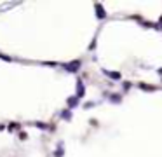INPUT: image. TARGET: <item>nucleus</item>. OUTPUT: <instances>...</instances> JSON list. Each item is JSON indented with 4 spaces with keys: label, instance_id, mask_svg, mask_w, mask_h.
Listing matches in <instances>:
<instances>
[{
    "label": "nucleus",
    "instance_id": "obj_1",
    "mask_svg": "<svg viewBox=\"0 0 162 157\" xmlns=\"http://www.w3.org/2000/svg\"><path fill=\"white\" fill-rule=\"evenodd\" d=\"M65 68H66L68 72H77V70L80 68V61L77 59V61H72V63H66V65H65Z\"/></svg>",
    "mask_w": 162,
    "mask_h": 157
},
{
    "label": "nucleus",
    "instance_id": "obj_2",
    "mask_svg": "<svg viewBox=\"0 0 162 157\" xmlns=\"http://www.w3.org/2000/svg\"><path fill=\"white\" fill-rule=\"evenodd\" d=\"M103 73L108 75V77H112L113 80H119V79H120V73H119V72H108V70H103Z\"/></svg>",
    "mask_w": 162,
    "mask_h": 157
},
{
    "label": "nucleus",
    "instance_id": "obj_3",
    "mask_svg": "<svg viewBox=\"0 0 162 157\" xmlns=\"http://www.w3.org/2000/svg\"><path fill=\"white\" fill-rule=\"evenodd\" d=\"M96 12H98V17H99V19H103V17H105V10L101 9V5H99V3H96Z\"/></svg>",
    "mask_w": 162,
    "mask_h": 157
},
{
    "label": "nucleus",
    "instance_id": "obj_4",
    "mask_svg": "<svg viewBox=\"0 0 162 157\" xmlns=\"http://www.w3.org/2000/svg\"><path fill=\"white\" fill-rule=\"evenodd\" d=\"M77 86H79V93H77V98H82V96H84V93H86V89H84V86H82V82H80V80H79V84H77Z\"/></svg>",
    "mask_w": 162,
    "mask_h": 157
},
{
    "label": "nucleus",
    "instance_id": "obj_5",
    "mask_svg": "<svg viewBox=\"0 0 162 157\" xmlns=\"http://www.w3.org/2000/svg\"><path fill=\"white\" fill-rule=\"evenodd\" d=\"M141 89H147V91H155V86H148V84H140Z\"/></svg>",
    "mask_w": 162,
    "mask_h": 157
},
{
    "label": "nucleus",
    "instance_id": "obj_6",
    "mask_svg": "<svg viewBox=\"0 0 162 157\" xmlns=\"http://www.w3.org/2000/svg\"><path fill=\"white\" fill-rule=\"evenodd\" d=\"M77 103H79V100H77V98H70V100H68L70 108H73V105H77Z\"/></svg>",
    "mask_w": 162,
    "mask_h": 157
},
{
    "label": "nucleus",
    "instance_id": "obj_7",
    "mask_svg": "<svg viewBox=\"0 0 162 157\" xmlns=\"http://www.w3.org/2000/svg\"><path fill=\"white\" fill-rule=\"evenodd\" d=\"M110 100H112V101H115V103H119V101H120V96H112Z\"/></svg>",
    "mask_w": 162,
    "mask_h": 157
},
{
    "label": "nucleus",
    "instance_id": "obj_8",
    "mask_svg": "<svg viewBox=\"0 0 162 157\" xmlns=\"http://www.w3.org/2000/svg\"><path fill=\"white\" fill-rule=\"evenodd\" d=\"M61 115H63V117H65V119H70V112H63V114H61Z\"/></svg>",
    "mask_w": 162,
    "mask_h": 157
},
{
    "label": "nucleus",
    "instance_id": "obj_9",
    "mask_svg": "<svg viewBox=\"0 0 162 157\" xmlns=\"http://www.w3.org/2000/svg\"><path fill=\"white\" fill-rule=\"evenodd\" d=\"M63 156V149H61V150H58V152H56V157H61Z\"/></svg>",
    "mask_w": 162,
    "mask_h": 157
},
{
    "label": "nucleus",
    "instance_id": "obj_10",
    "mask_svg": "<svg viewBox=\"0 0 162 157\" xmlns=\"http://www.w3.org/2000/svg\"><path fill=\"white\" fill-rule=\"evenodd\" d=\"M159 72H161V73H162V68H161V70H159Z\"/></svg>",
    "mask_w": 162,
    "mask_h": 157
}]
</instances>
